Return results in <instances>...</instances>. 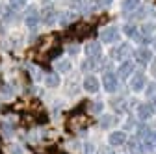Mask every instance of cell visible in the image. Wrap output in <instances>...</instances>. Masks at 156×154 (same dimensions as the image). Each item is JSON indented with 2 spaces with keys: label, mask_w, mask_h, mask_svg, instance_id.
<instances>
[{
  "label": "cell",
  "mask_w": 156,
  "mask_h": 154,
  "mask_svg": "<svg viewBox=\"0 0 156 154\" xmlns=\"http://www.w3.org/2000/svg\"><path fill=\"white\" fill-rule=\"evenodd\" d=\"M101 39H102L104 43H117V41H119V30L113 28V26L106 28V30L101 33Z\"/></svg>",
  "instance_id": "1"
},
{
  "label": "cell",
  "mask_w": 156,
  "mask_h": 154,
  "mask_svg": "<svg viewBox=\"0 0 156 154\" xmlns=\"http://www.w3.org/2000/svg\"><path fill=\"white\" fill-rule=\"evenodd\" d=\"M37 23H39V11H37V8H30L28 13L24 15V24L28 28H35Z\"/></svg>",
  "instance_id": "2"
},
{
  "label": "cell",
  "mask_w": 156,
  "mask_h": 154,
  "mask_svg": "<svg viewBox=\"0 0 156 154\" xmlns=\"http://www.w3.org/2000/svg\"><path fill=\"white\" fill-rule=\"evenodd\" d=\"M117 86H119V80H117V76L115 74H112V72H106L104 74V87H106V91H115L117 89Z\"/></svg>",
  "instance_id": "3"
},
{
  "label": "cell",
  "mask_w": 156,
  "mask_h": 154,
  "mask_svg": "<svg viewBox=\"0 0 156 154\" xmlns=\"http://www.w3.org/2000/svg\"><path fill=\"white\" fill-rule=\"evenodd\" d=\"M84 52H86V56L89 60H95L97 56H101V45L99 43H87L84 47Z\"/></svg>",
  "instance_id": "4"
},
{
  "label": "cell",
  "mask_w": 156,
  "mask_h": 154,
  "mask_svg": "<svg viewBox=\"0 0 156 154\" xmlns=\"http://www.w3.org/2000/svg\"><path fill=\"white\" fill-rule=\"evenodd\" d=\"M84 89L89 91V93L99 91V80H97V76H86L84 78Z\"/></svg>",
  "instance_id": "5"
},
{
  "label": "cell",
  "mask_w": 156,
  "mask_h": 154,
  "mask_svg": "<svg viewBox=\"0 0 156 154\" xmlns=\"http://www.w3.org/2000/svg\"><path fill=\"white\" fill-rule=\"evenodd\" d=\"M126 141V134L125 132H112L110 134V145L112 147H119Z\"/></svg>",
  "instance_id": "6"
},
{
  "label": "cell",
  "mask_w": 156,
  "mask_h": 154,
  "mask_svg": "<svg viewBox=\"0 0 156 154\" xmlns=\"http://www.w3.org/2000/svg\"><path fill=\"white\" fill-rule=\"evenodd\" d=\"M152 113H154V110H152L151 104H141V106H138V117H140V119L147 121V119L152 117Z\"/></svg>",
  "instance_id": "7"
},
{
  "label": "cell",
  "mask_w": 156,
  "mask_h": 154,
  "mask_svg": "<svg viewBox=\"0 0 156 154\" xmlns=\"http://www.w3.org/2000/svg\"><path fill=\"white\" fill-rule=\"evenodd\" d=\"M143 86H145V78H143V74H136L134 78H132V82H130V87L134 89V91H141L143 89Z\"/></svg>",
  "instance_id": "8"
},
{
  "label": "cell",
  "mask_w": 156,
  "mask_h": 154,
  "mask_svg": "<svg viewBox=\"0 0 156 154\" xmlns=\"http://www.w3.org/2000/svg\"><path fill=\"white\" fill-rule=\"evenodd\" d=\"M132 71H134V63L132 61H125L119 67V76H121V78H126V76L132 74Z\"/></svg>",
  "instance_id": "9"
},
{
  "label": "cell",
  "mask_w": 156,
  "mask_h": 154,
  "mask_svg": "<svg viewBox=\"0 0 156 154\" xmlns=\"http://www.w3.org/2000/svg\"><path fill=\"white\" fill-rule=\"evenodd\" d=\"M136 56H138V61H140V63H147V61L151 60V52H149L147 48H140Z\"/></svg>",
  "instance_id": "10"
},
{
  "label": "cell",
  "mask_w": 156,
  "mask_h": 154,
  "mask_svg": "<svg viewBox=\"0 0 156 154\" xmlns=\"http://www.w3.org/2000/svg\"><path fill=\"white\" fill-rule=\"evenodd\" d=\"M54 13H56V11H54L52 8H45V11H43V21H45L47 24H50V23L54 21Z\"/></svg>",
  "instance_id": "11"
},
{
  "label": "cell",
  "mask_w": 156,
  "mask_h": 154,
  "mask_svg": "<svg viewBox=\"0 0 156 154\" xmlns=\"http://www.w3.org/2000/svg\"><path fill=\"white\" fill-rule=\"evenodd\" d=\"M47 86H48V87L60 86V76H58V74H48V76H47Z\"/></svg>",
  "instance_id": "12"
},
{
  "label": "cell",
  "mask_w": 156,
  "mask_h": 154,
  "mask_svg": "<svg viewBox=\"0 0 156 154\" xmlns=\"http://www.w3.org/2000/svg\"><path fill=\"white\" fill-rule=\"evenodd\" d=\"M69 69H71V63H69L67 60L58 61V63H56V71H58V72H67Z\"/></svg>",
  "instance_id": "13"
},
{
  "label": "cell",
  "mask_w": 156,
  "mask_h": 154,
  "mask_svg": "<svg viewBox=\"0 0 156 154\" xmlns=\"http://www.w3.org/2000/svg\"><path fill=\"white\" fill-rule=\"evenodd\" d=\"M24 2H26V0H9V9H13V11L23 9Z\"/></svg>",
  "instance_id": "14"
},
{
  "label": "cell",
  "mask_w": 156,
  "mask_h": 154,
  "mask_svg": "<svg viewBox=\"0 0 156 154\" xmlns=\"http://www.w3.org/2000/svg\"><path fill=\"white\" fill-rule=\"evenodd\" d=\"M138 4H140V0H125L123 8H125L126 11H132V9H136V8H138Z\"/></svg>",
  "instance_id": "15"
},
{
  "label": "cell",
  "mask_w": 156,
  "mask_h": 154,
  "mask_svg": "<svg viewBox=\"0 0 156 154\" xmlns=\"http://www.w3.org/2000/svg\"><path fill=\"white\" fill-rule=\"evenodd\" d=\"M125 52H126V45H119L117 48H113V50H112V56H113V58H121Z\"/></svg>",
  "instance_id": "16"
},
{
  "label": "cell",
  "mask_w": 156,
  "mask_h": 154,
  "mask_svg": "<svg viewBox=\"0 0 156 154\" xmlns=\"http://www.w3.org/2000/svg\"><path fill=\"white\" fill-rule=\"evenodd\" d=\"M125 33H126L128 37H132V35H136V26H132V24H128V26H125Z\"/></svg>",
  "instance_id": "17"
},
{
  "label": "cell",
  "mask_w": 156,
  "mask_h": 154,
  "mask_svg": "<svg viewBox=\"0 0 156 154\" xmlns=\"http://www.w3.org/2000/svg\"><path fill=\"white\" fill-rule=\"evenodd\" d=\"M9 154H23V147H19V145H13L9 149Z\"/></svg>",
  "instance_id": "18"
},
{
  "label": "cell",
  "mask_w": 156,
  "mask_h": 154,
  "mask_svg": "<svg viewBox=\"0 0 156 154\" xmlns=\"http://www.w3.org/2000/svg\"><path fill=\"white\" fill-rule=\"evenodd\" d=\"M91 110H93L95 113H101V111H102V104H101V102H95V104L91 106Z\"/></svg>",
  "instance_id": "19"
},
{
  "label": "cell",
  "mask_w": 156,
  "mask_h": 154,
  "mask_svg": "<svg viewBox=\"0 0 156 154\" xmlns=\"http://www.w3.org/2000/svg\"><path fill=\"white\" fill-rule=\"evenodd\" d=\"M112 123H113V119H112V117H106V119H102V121H101V124H102V126H110Z\"/></svg>",
  "instance_id": "20"
},
{
  "label": "cell",
  "mask_w": 156,
  "mask_h": 154,
  "mask_svg": "<svg viewBox=\"0 0 156 154\" xmlns=\"http://www.w3.org/2000/svg\"><path fill=\"white\" fill-rule=\"evenodd\" d=\"M93 67V61H84L82 63V71H87V69H91Z\"/></svg>",
  "instance_id": "21"
},
{
  "label": "cell",
  "mask_w": 156,
  "mask_h": 154,
  "mask_svg": "<svg viewBox=\"0 0 156 154\" xmlns=\"http://www.w3.org/2000/svg\"><path fill=\"white\" fill-rule=\"evenodd\" d=\"M152 74H154V76H156V63H154V65H152Z\"/></svg>",
  "instance_id": "22"
},
{
  "label": "cell",
  "mask_w": 156,
  "mask_h": 154,
  "mask_svg": "<svg viewBox=\"0 0 156 154\" xmlns=\"http://www.w3.org/2000/svg\"><path fill=\"white\" fill-rule=\"evenodd\" d=\"M151 106H152V110H154V111H156V99H154V102H152V104H151Z\"/></svg>",
  "instance_id": "23"
},
{
  "label": "cell",
  "mask_w": 156,
  "mask_h": 154,
  "mask_svg": "<svg viewBox=\"0 0 156 154\" xmlns=\"http://www.w3.org/2000/svg\"><path fill=\"white\" fill-rule=\"evenodd\" d=\"M110 2H112V0H102V4H104V6H108Z\"/></svg>",
  "instance_id": "24"
},
{
  "label": "cell",
  "mask_w": 156,
  "mask_h": 154,
  "mask_svg": "<svg viewBox=\"0 0 156 154\" xmlns=\"http://www.w3.org/2000/svg\"><path fill=\"white\" fill-rule=\"evenodd\" d=\"M154 45H156V41H154Z\"/></svg>",
  "instance_id": "25"
}]
</instances>
